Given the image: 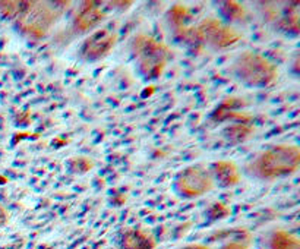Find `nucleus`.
I'll list each match as a JSON object with an SVG mask.
<instances>
[{
	"mask_svg": "<svg viewBox=\"0 0 300 249\" xmlns=\"http://www.w3.org/2000/svg\"><path fill=\"white\" fill-rule=\"evenodd\" d=\"M185 249H208V248L200 247V245H194V247H188V248H185Z\"/></svg>",
	"mask_w": 300,
	"mask_h": 249,
	"instance_id": "nucleus-15",
	"label": "nucleus"
},
{
	"mask_svg": "<svg viewBox=\"0 0 300 249\" xmlns=\"http://www.w3.org/2000/svg\"><path fill=\"white\" fill-rule=\"evenodd\" d=\"M214 186L215 183H214L209 166H205V164H194L183 169L182 172H179L173 183L175 192L179 197L188 198V199L200 198L202 195L208 194L209 191H212Z\"/></svg>",
	"mask_w": 300,
	"mask_h": 249,
	"instance_id": "nucleus-5",
	"label": "nucleus"
},
{
	"mask_svg": "<svg viewBox=\"0 0 300 249\" xmlns=\"http://www.w3.org/2000/svg\"><path fill=\"white\" fill-rule=\"evenodd\" d=\"M230 74L240 84L255 88H264L271 85L278 75L277 68L270 60L253 51L242 53L231 63Z\"/></svg>",
	"mask_w": 300,
	"mask_h": 249,
	"instance_id": "nucleus-2",
	"label": "nucleus"
},
{
	"mask_svg": "<svg viewBox=\"0 0 300 249\" xmlns=\"http://www.w3.org/2000/svg\"><path fill=\"white\" fill-rule=\"evenodd\" d=\"M209 170H211L214 183L221 188L234 186L240 182V177H242L239 167L230 160L215 161L209 166Z\"/></svg>",
	"mask_w": 300,
	"mask_h": 249,
	"instance_id": "nucleus-8",
	"label": "nucleus"
},
{
	"mask_svg": "<svg viewBox=\"0 0 300 249\" xmlns=\"http://www.w3.org/2000/svg\"><path fill=\"white\" fill-rule=\"evenodd\" d=\"M154 239L139 229L126 230L120 239V249H154Z\"/></svg>",
	"mask_w": 300,
	"mask_h": 249,
	"instance_id": "nucleus-10",
	"label": "nucleus"
},
{
	"mask_svg": "<svg viewBox=\"0 0 300 249\" xmlns=\"http://www.w3.org/2000/svg\"><path fill=\"white\" fill-rule=\"evenodd\" d=\"M7 222H9V214H7V211L4 210V207L0 205V227H3Z\"/></svg>",
	"mask_w": 300,
	"mask_h": 249,
	"instance_id": "nucleus-14",
	"label": "nucleus"
},
{
	"mask_svg": "<svg viewBox=\"0 0 300 249\" xmlns=\"http://www.w3.org/2000/svg\"><path fill=\"white\" fill-rule=\"evenodd\" d=\"M94 167V161L90 157H72L68 161V169L71 173L74 174H85L87 172H90Z\"/></svg>",
	"mask_w": 300,
	"mask_h": 249,
	"instance_id": "nucleus-12",
	"label": "nucleus"
},
{
	"mask_svg": "<svg viewBox=\"0 0 300 249\" xmlns=\"http://www.w3.org/2000/svg\"><path fill=\"white\" fill-rule=\"evenodd\" d=\"M132 54L135 57L139 74L145 79L160 78L172 57L167 46L144 34L135 37L132 43Z\"/></svg>",
	"mask_w": 300,
	"mask_h": 249,
	"instance_id": "nucleus-3",
	"label": "nucleus"
},
{
	"mask_svg": "<svg viewBox=\"0 0 300 249\" xmlns=\"http://www.w3.org/2000/svg\"><path fill=\"white\" fill-rule=\"evenodd\" d=\"M299 164V148L296 145L278 144L256 152L245 164V173L256 180H274L296 173Z\"/></svg>",
	"mask_w": 300,
	"mask_h": 249,
	"instance_id": "nucleus-1",
	"label": "nucleus"
},
{
	"mask_svg": "<svg viewBox=\"0 0 300 249\" xmlns=\"http://www.w3.org/2000/svg\"><path fill=\"white\" fill-rule=\"evenodd\" d=\"M270 249H299V242L286 232H274L270 238Z\"/></svg>",
	"mask_w": 300,
	"mask_h": 249,
	"instance_id": "nucleus-11",
	"label": "nucleus"
},
{
	"mask_svg": "<svg viewBox=\"0 0 300 249\" xmlns=\"http://www.w3.org/2000/svg\"><path fill=\"white\" fill-rule=\"evenodd\" d=\"M194 31L198 41L217 50L231 47L240 40V35L234 29L212 18L203 19Z\"/></svg>",
	"mask_w": 300,
	"mask_h": 249,
	"instance_id": "nucleus-6",
	"label": "nucleus"
},
{
	"mask_svg": "<svg viewBox=\"0 0 300 249\" xmlns=\"http://www.w3.org/2000/svg\"><path fill=\"white\" fill-rule=\"evenodd\" d=\"M221 6H225V7H221L225 19L237 21V18L243 16V6H240L236 1H224V3H221Z\"/></svg>",
	"mask_w": 300,
	"mask_h": 249,
	"instance_id": "nucleus-13",
	"label": "nucleus"
},
{
	"mask_svg": "<svg viewBox=\"0 0 300 249\" xmlns=\"http://www.w3.org/2000/svg\"><path fill=\"white\" fill-rule=\"evenodd\" d=\"M59 1H21L16 21L19 28L34 37H44L62 13Z\"/></svg>",
	"mask_w": 300,
	"mask_h": 249,
	"instance_id": "nucleus-4",
	"label": "nucleus"
},
{
	"mask_svg": "<svg viewBox=\"0 0 300 249\" xmlns=\"http://www.w3.org/2000/svg\"><path fill=\"white\" fill-rule=\"evenodd\" d=\"M116 43H117L116 32L107 28L97 29L82 41V46L79 49V57L88 63L101 60L114 49Z\"/></svg>",
	"mask_w": 300,
	"mask_h": 249,
	"instance_id": "nucleus-7",
	"label": "nucleus"
},
{
	"mask_svg": "<svg viewBox=\"0 0 300 249\" xmlns=\"http://www.w3.org/2000/svg\"><path fill=\"white\" fill-rule=\"evenodd\" d=\"M99 3H85V7L79 10V13L75 18V28L85 32L93 28H96L104 18V10L97 7Z\"/></svg>",
	"mask_w": 300,
	"mask_h": 249,
	"instance_id": "nucleus-9",
	"label": "nucleus"
}]
</instances>
